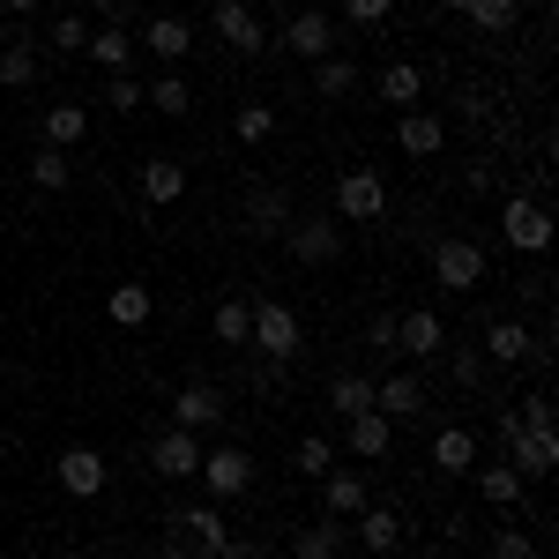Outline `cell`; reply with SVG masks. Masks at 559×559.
Here are the masks:
<instances>
[{"label": "cell", "mask_w": 559, "mask_h": 559, "mask_svg": "<svg viewBox=\"0 0 559 559\" xmlns=\"http://www.w3.org/2000/svg\"><path fill=\"white\" fill-rule=\"evenodd\" d=\"M500 231H508V247H515V254H545V247H552V210H545L537 194H508Z\"/></svg>", "instance_id": "6da1fadb"}, {"label": "cell", "mask_w": 559, "mask_h": 559, "mask_svg": "<svg viewBox=\"0 0 559 559\" xmlns=\"http://www.w3.org/2000/svg\"><path fill=\"white\" fill-rule=\"evenodd\" d=\"M202 485H210V500H239V492H254V455L247 448H202Z\"/></svg>", "instance_id": "7a4b0ae2"}, {"label": "cell", "mask_w": 559, "mask_h": 559, "mask_svg": "<svg viewBox=\"0 0 559 559\" xmlns=\"http://www.w3.org/2000/svg\"><path fill=\"white\" fill-rule=\"evenodd\" d=\"M500 440H508V463H515L522 477H545L559 463V440L537 426H515V411H500Z\"/></svg>", "instance_id": "3957f363"}, {"label": "cell", "mask_w": 559, "mask_h": 559, "mask_svg": "<svg viewBox=\"0 0 559 559\" xmlns=\"http://www.w3.org/2000/svg\"><path fill=\"white\" fill-rule=\"evenodd\" d=\"M284 247H292L306 269H321V261L344 254V224H336V216H292V224H284Z\"/></svg>", "instance_id": "277c9868"}, {"label": "cell", "mask_w": 559, "mask_h": 559, "mask_svg": "<svg viewBox=\"0 0 559 559\" xmlns=\"http://www.w3.org/2000/svg\"><path fill=\"white\" fill-rule=\"evenodd\" d=\"M381 210H388L381 173H373V165H350V173L336 179V216H344V224H373Z\"/></svg>", "instance_id": "5b68a950"}, {"label": "cell", "mask_w": 559, "mask_h": 559, "mask_svg": "<svg viewBox=\"0 0 559 559\" xmlns=\"http://www.w3.org/2000/svg\"><path fill=\"white\" fill-rule=\"evenodd\" d=\"M432 276H440L448 292H477V284H485V247H477V239H440V247H432Z\"/></svg>", "instance_id": "8992f818"}, {"label": "cell", "mask_w": 559, "mask_h": 559, "mask_svg": "<svg viewBox=\"0 0 559 559\" xmlns=\"http://www.w3.org/2000/svg\"><path fill=\"white\" fill-rule=\"evenodd\" d=\"M247 344L269 350V358L284 366V358L299 350V313H292V306H276V299H261V306H254V329H247Z\"/></svg>", "instance_id": "52a82bcc"}, {"label": "cell", "mask_w": 559, "mask_h": 559, "mask_svg": "<svg viewBox=\"0 0 559 559\" xmlns=\"http://www.w3.org/2000/svg\"><path fill=\"white\" fill-rule=\"evenodd\" d=\"M284 52H299V60H329L336 52V23H329V8H299L284 31H276Z\"/></svg>", "instance_id": "ba28073f"}, {"label": "cell", "mask_w": 559, "mask_h": 559, "mask_svg": "<svg viewBox=\"0 0 559 559\" xmlns=\"http://www.w3.org/2000/svg\"><path fill=\"white\" fill-rule=\"evenodd\" d=\"M210 31L231 45V52H247V60L269 45V31H261V15L247 8V0H216V8H210Z\"/></svg>", "instance_id": "9c48e42d"}, {"label": "cell", "mask_w": 559, "mask_h": 559, "mask_svg": "<svg viewBox=\"0 0 559 559\" xmlns=\"http://www.w3.org/2000/svg\"><path fill=\"white\" fill-rule=\"evenodd\" d=\"M173 530H187V537H194V545H202V552H224V545H231V522H224V500H194V508H173Z\"/></svg>", "instance_id": "30bf717a"}, {"label": "cell", "mask_w": 559, "mask_h": 559, "mask_svg": "<svg viewBox=\"0 0 559 559\" xmlns=\"http://www.w3.org/2000/svg\"><path fill=\"white\" fill-rule=\"evenodd\" d=\"M537 336L522 329V321H508V313H492L485 321V358H500V366H537Z\"/></svg>", "instance_id": "8fae6325"}, {"label": "cell", "mask_w": 559, "mask_h": 559, "mask_svg": "<svg viewBox=\"0 0 559 559\" xmlns=\"http://www.w3.org/2000/svg\"><path fill=\"white\" fill-rule=\"evenodd\" d=\"M52 471H60V485H68L75 500H97V492H105V477H112V463H105L97 448H60V463H52Z\"/></svg>", "instance_id": "7c38bea8"}, {"label": "cell", "mask_w": 559, "mask_h": 559, "mask_svg": "<svg viewBox=\"0 0 559 559\" xmlns=\"http://www.w3.org/2000/svg\"><path fill=\"white\" fill-rule=\"evenodd\" d=\"M395 350H403V358H440V350H448V321L426 313V306L403 313V321H395Z\"/></svg>", "instance_id": "4fadbf2b"}, {"label": "cell", "mask_w": 559, "mask_h": 559, "mask_svg": "<svg viewBox=\"0 0 559 559\" xmlns=\"http://www.w3.org/2000/svg\"><path fill=\"white\" fill-rule=\"evenodd\" d=\"M150 463H157V477H194L202 471V440H194L187 426H165L157 448H150Z\"/></svg>", "instance_id": "5bb4252c"}, {"label": "cell", "mask_w": 559, "mask_h": 559, "mask_svg": "<svg viewBox=\"0 0 559 559\" xmlns=\"http://www.w3.org/2000/svg\"><path fill=\"white\" fill-rule=\"evenodd\" d=\"M173 426H187V432H210V426H224V395H216L210 381H187L173 395Z\"/></svg>", "instance_id": "9a60e30c"}, {"label": "cell", "mask_w": 559, "mask_h": 559, "mask_svg": "<svg viewBox=\"0 0 559 559\" xmlns=\"http://www.w3.org/2000/svg\"><path fill=\"white\" fill-rule=\"evenodd\" d=\"M284 224H292V194L284 187H254L247 194V231L254 239H284Z\"/></svg>", "instance_id": "2e32d148"}, {"label": "cell", "mask_w": 559, "mask_h": 559, "mask_svg": "<svg viewBox=\"0 0 559 559\" xmlns=\"http://www.w3.org/2000/svg\"><path fill=\"white\" fill-rule=\"evenodd\" d=\"M313 485H321V508H329V522H350L358 508H373V500H366V477H358V471H329V477H313Z\"/></svg>", "instance_id": "e0dca14e"}, {"label": "cell", "mask_w": 559, "mask_h": 559, "mask_svg": "<svg viewBox=\"0 0 559 559\" xmlns=\"http://www.w3.org/2000/svg\"><path fill=\"white\" fill-rule=\"evenodd\" d=\"M373 411H388V418H418V411H426V381H418V373H388V381H373Z\"/></svg>", "instance_id": "ac0fdd59"}, {"label": "cell", "mask_w": 559, "mask_h": 559, "mask_svg": "<svg viewBox=\"0 0 559 559\" xmlns=\"http://www.w3.org/2000/svg\"><path fill=\"white\" fill-rule=\"evenodd\" d=\"M344 426H350V455H366V463H381L388 448H395V418L388 411H358Z\"/></svg>", "instance_id": "d6986e66"}, {"label": "cell", "mask_w": 559, "mask_h": 559, "mask_svg": "<svg viewBox=\"0 0 559 559\" xmlns=\"http://www.w3.org/2000/svg\"><path fill=\"white\" fill-rule=\"evenodd\" d=\"M83 52L97 60V68H105V75H128V60H134V38H128V23H97Z\"/></svg>", "instance_id": "ffe728a7"}, {"label": "cell", "mask_w": 559, "mask_h": 559, "mask_svg": "<svg viewBox=\"0 0 559 559\" xmlns=\"http://www.w3.org/2000/svg\"><path fill=\"white\" fill-rule=\"evenodd\" d=\"M395 142H403V157H440L448 128H440V112H403L395 120Z\"/></svg>", "instance_id": "44dd1931"}, {"label": "cell", "mask_w": 559, "mask_h": 559, "mask_svg": "<svg viewBox=\"0 0 559 559\" xmlns=\"http://www.w3.org/2000/svg\"><path fill=\"white\" fill-rule=\"evenodd\" d=\"M179 194H187V165H179V157H150V165H142V202L165 210V202H179Z\"/></svg>", "instance_id": "7402d4cb"}, {"label": "cell", "mask_w": 559, "mask_h": 559, "mask_svg": "<svg viewBox=\"0 0 559 559\" xmlns=\"http://www.w3.org/2000/svg\"><path fill=\"white\" fill-rule=\"evenodd\" d=\"M142 45H150V52H157V60L173 68V60H187V52H194V31H187L179 15H150V31H142Z\"/></svg>", "instance_id": "603a6c76"}, {"label": "cell", "mask_w": 559, "mask_h": 559, "mask_svg": "<svg viewBox=\"0 0 559 559\" xmlns=\"http://www.w3.org/2000/svg\"><path fill=\"white\" fill-rule=\"evenodd\" d=\"M432 463H440V471H477V432H463V426H440L432 432Z\"/></svg>", "instance_id": "cb8c5ba5"}, {"label": "cell", "mask_w": 559, "mask_h": 559, "mask_svg": "<svg viewBox=\"0 0 559 559\" xmlns=\"http://www.w3.org/2000/svg\"><path fill=\"white\" fill-rule=\"evenodd\" d=\"M38 83V52L31 38H0V90H31Z\"/></svg>", "instance_id": "d4e9b609"}, {"label": "cell", "mask_w": 559, "mask_h": 559, "mask_svg": "<svg viewBox=\"0 0 559 559\" xmlns=\"http://www.w3.org/2000/svg\"><path fill=\"white\" fill-rule=\"evenodd\" d=\"M358 545L366 552H395V537H403V522H395V508H358Z\"/></svg>", "instance_id": "484cf974"}, {"label": "cell", "mask_w": 559, "mask_h": 559, "mask_svg": "<svg viewBox=\"0 0 559 559\" xmlns=\"http://www.w3.org/2000/svg\"><path fill=\"white\" fill-rule=\"evenodd\" d=\"M522 485H530V477H522L515 463H485V471H477V492H485L492 508H515V500H522Z\"/></svg>", "instance_id": "4316f807"}, {"label": "cell", "mask_w": 559, "mask_h": 559, "mask_svg": "<svg viewBox=\"0 0 559 559\" xmlns=\"http://www.w3.org/2000/svg\"><path fill=\"white\" fill-rule=\"evenodd\" d=\"M292 559H344V522H313L292 537Z\"/></svg>", "instance_id": "83f0119b"}, {"label": "cell", "mask_w": 559, "mask_h": 559, "mask_svg": "<svg viewBox=\"0 0 559 559\" xmlns=\"http://www.w3.org/2000/svg\"><path fill=\"white\" fill-rule=\"evenodd\" d=\"M83 134H90L83 105H45V142H52V150H68V142H83Z\"/></svg>", "instance_id": "f1b7e54d"}, {"label": "cell", "mask_w": 559, "mask_h": 559, "mask_svg": "<svg viewBox=\"0 0 559 559\" xmlns=\"http://www.w3.org/2000/svg\"><path fill=\"white\" fill-rule=\"evenodd\" d=\"M418 90H426V75L411 60H388L381 68V105H418Z\"/></svg>", "instance_id": "f546056e"}, {"label": "cell", "mask_w": 559, "mask_h": 559, "mask_svg": "<svg viewBox=\"0 0 559 559\" xmlns=\"http://www.w3.org/2000/svg\"><path fill=\"white\" fill-rule=\"evenodd\" d=\"M105 313H112L120 329H142V321H150V284H112Z\"/></svg>", "instance_id": "4dcf8cb0"}, {"label": "cell", "mask_w": 559, "mask_h": 559, "mask_svg": "<svg viewBox=\"0 0 559 559\" xmlns=\"http://www.w3.org/2000/svg\"><path fill=\"white\" fill-rule=\"evenodd\" d=\"M329 403H336V418H358V411H373V381L336 373V381H329Z\"/></svg>", "instance_id": "1f68e13d"}, {"label": "cell", "mask_w": 559, "mask_h": 559, "mask_svg": "<svg viewBox=\"0 0 559 559\" xmlns=\"http://www.w3.org/2000/svg\"><path fill=\"white\" fill-rule=\"evenodd\" d=\"M313 90H321V97H350V90H358V68L329 52V60H313Z\"/></svg>", "instance_id": "d6a6232c"}, {"label": "cell", "mask_w": 559, "mask_h": 559, "mask_svg": "<svg viewBox=\"0 0 559 559\" xmlns=\"http://www.w3.org/2000/svg\"><path fill=\"white\" fill-rule=\"evenodd\" d=\"M142 105H157V112H165V120H179V112H187V105H194V90L179 83V75H157V83L142 90Z\"/></svg>", "instance_id": "836d02e7"}, {"label": "cell", "mask_w": 559, "mask_h": 559, "mask_svg": "<svg viewBox=\"0 0 559 559\" xmlns=\"http://www.w3.org/2000/svg\"><path fill=\"white\" fill-rule=\"evenodd\" d=\"M31 179H38L45 194H60V187H68V179H75V157H68V150H52V142H45V150H38V165H31Z\"/></svg>", "instance_id": "e575fe53"}, {"label": "cell", "mask_w": 559, "mask_h": 559, "mask_svg": "<svg viewBox=\"0 0 559 559\" xmlns=\"http://www.w3.org/2000/svg\"><path fill=\"white\" fill-rule=\"evenodd\" d=\"M247 329H254V299H224L216 306V344H247Z\"/></svg>", "instance_id": "d590c367"}, {"label": "cell", "mask_w": 559, "mask_h": 559, "mask_svg": "<svg viewBox=\"0 0 559 559\" xmlns=\"http://www.w3.org/2000/svg\"><path fill=\"white\" fill-rule=\"evenodd\" d=\"M463 15H471L477 31H492V38H500V31H515L522 0H471V8H463Z\"/></svg>", "instance_id": "8d00e7d4"}, {"label": "cell", "mask_w": 559, "mask_h": 559, "mask_svg": "<svg viewBox=\"0 0 559 559\" xmlns=\"http://www.w3.org/2000/svg\"><path fill=\"white\" fill-rule=\"evenodd\" d=\"M292 471H299V477H329V471H336V448H329L321 432H306L299 455H292Z\"/></svg>", "instance_id": "74e56055"}, {"label": "cell", "mask_w": 559, "mask_h": 559, "mask_svg": "<svg viewBox=\"0 0 559 559\" xmlns=\"http://www.w3.org/2000/svg\"><path fill=\"white\" fill-rule=\"evenodd\" d=\"M231 128H239V142H269V134H276V105H239Z\"/></svg>", "instance_id": "f35d334b"}, {"label": "cell", "mask_w": 559, "mask_h": 559, "mask_svg": "<svg viewBox=\"0 0 559 559\" xmlns=\"http://www.w3.org/2000/svg\"><path fill=\"white\" fill-rule=\"evenodd\" d=\"M45 45H52V52H83V45H90V23H83V15H60V23L45 31Z\"/></svg>", "instance_id": "ab89813d"}, {"label": "cell", "mask_w": 559, "mask_h": 559, "mask_svg": "<svg viewBox=\"0 0 559 559\" xmlns=\"http://www.w3.org/2000/svg\"><path fill=\"white\" fill-rule=\"evenodd\" d=\"M448 373H455V388H477V381H485V350L455 344V350H448Z\"/></svg>", "instance_id": "60d3db41"}, {"label": "cell", "mask_w": 559, "mask_h": 559, "mask_svg": "<svg viewBox=\"0 0 559 559\" xmlns=\"http://www.w3.org/2000/svg\"><path fill=\"white\" fill-rule=\"evenodd\" d=\"M105 105L112 112H142V83L134 75H105Z\"/></svg>", "instance_id": "b9f144b4"}, {"label": "cell", "mask_w": 559, "mask_h": 559, "mask_svg": "<svg viewBox=\"0 0 559 559\" xmlns=\"http://www.w3.org/2000/svg\"><path fill=\"white\" fill-rule=\"evenodd\" d=\"M157 559H216V552H202L187 530H173V522H165V537H157Z\"/></svg>", "instance_id": "7bdbcfd3"}, {"label": "cell", "mask_w": 559, "mask_h": 559, "mask_svg": "<svg viewBox=\"0 0 559 559\" xmlns=\"http://www.w3.org/2000/svg\"><path fill=\"white\" fill-rule=\"evenodd\" d=\"M492 559H537V537L530 530H500L492 537Z\"/></svg>", "instance_id": "ee69618b"}, {"label": "cell", "mask_w": 559, "mask_h": 559, "mask_svg": "<svg viewBox=\"0 0 559 559\" xmlns=\"http://www.w3.org/2000/svg\"><path fill=\"white\" fill-rule=\"evenodd\" d=\"M552 418H559V411H552V395H530V403H522V418H515V426H537V432H552Z\"/></svg>", "instance_id": "f6af8a7d"}, {"label": "cell", "mask_w": 559, "mask_h": 559, "mask_svg": "<svg viewBox=\"0 0 559 559\" xmlns=\"http://www.w3.org/2000/svg\"><path fill=\"white\" fill-rule=\"evenodd\" d=\"M388 8H395V0H344V15H350V23H366V31L388 23Z\"/></svg>", "instance_id": "bcb514c9"}, {"label": "cell", "mask_w": 559, "mask_h": 559, "mask_svg": "<svg viewBox=\"0 0 559 559\" xmlns=\"http://www.w3.org/2000/svg\"><path fill=\"white\" fill-rule=\"evenodd\" d=\"M216 559H269V545H261V537H231Z\"/></svg>", "instance_id": "7dc6e473"}, {"label": "cell", "mask_w": 559, "mask_h": 559, "mask_svg": "<svg viewBox=\"0 0 559 559\" xmlns=\"http://www.w3.org/2000/svg\"><path fill=\"white\" fill-rule=\"evenodd\" d=\"M0 8H8V15H38V0H0Z\"/></svg>", "instance_id": "c3c4849f"}, {"label": "cell", "mask_w": 559, "mask_h": 559, "mask_svg": "<svg viewBox=\"0 0 559 559\" xmlns=\"http://www.w3.org/2000/svg\"><path fill=\"white\" fill-rule=\"evenodd\" d=\"M247 8H254V15H261V8H292V0H247Z\"/></svg>", "instance_id": "681fc988"}, {"label": "cell", "mask_w": 559, "mask_h": 559, "mask_svg": "<svg viewBox=\"0 0 559 559\" xmlns=\"http://www.w3.org/2000/svg\"><path fill=\"white\" fill-rule=\"evenodd\" d=\"M440 8H455V15H463V8H471V0H440Z\"/></svg>", "instance_id": "f907efd6"}, {"label": "cell", "mask_w": 559, "mask_h": 559, "mask_svg": "<svg viewBox=\"0 0 559 559\" xmlns=\"http://www.w3.org/2000/svg\"><path fill=\"white\" fill-rule=\"evenodd\" d=\"M426 559H448V552H426Z\"/></svg>", "instance_id": "816d5d0a"}]
</instances>
